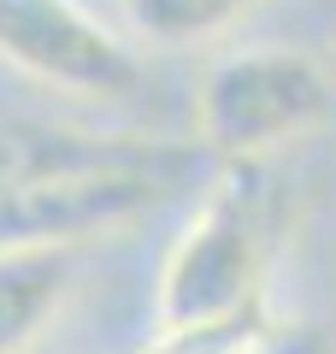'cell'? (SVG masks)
Here are the masks:
<instances>
[{"label": "cell", "instance_id": "1", "mask_svg": "<svg viewBox=\"0 0 336 354\" xmlns=\"http://www.w3.org/2000/svg\"><path fill=\"white\" fill-rule=\"evenodd\" d=\"M200 153L124 142H6L0 136V248H77L165 207Z\"/></svg>", "mask_w": 336, "mask_h": 354}, {"label": "cell", "instance_id": "2", "mask_svg": "<svg viewBox=\"0 0 336 354\" xmlns=\"http://www.w3.org/2000/svg\"><path fill=\"white\" fill-rule=\"evenodd\" d=\"M265 254H272V225H265L260 177L248 165H224L160 266L153 330L230 319L242 307H260L265 301Z\"/></svg>", "mask_w": 336, "mask_h": 354}, {"label": "cell", "instance_id": "3", "mask_svg": "<svg viewBox=\"0 0 336 354\" xmlns=\"http://www.w3.org/2000/svg\"><path fill=\"white\" fill-rule=\"evenodd\" d=\"M336 83L330 65L295 48H236L207 65L195 95L200 153L224 165H248L283 142L307 136L330 118Z\"/></svg>", "mask_w": 336, "mask_h": 354}, {"label": "cell", "instance_id": "4", "mask_svg": "<svg viewBox=\"0 0 336 354\" xmlns=\"http://www.w3.org/2000/svg\"><path fill=\"white\" fill-rule=\"evenodd\" d=\"M0 59L88 101H118L142 83L136 53L77 0H0Z\"/></svg>", "mask_w": 336, "mask_h": 354}, {"label": "cell", "instance_id": "5", "mask_svg": "<svg viewBox=\"0 0 336 354\" xmlns=\"http://www.w3.org/2000/svg\"><path fill=\"white\" fill-rule=\"evenodd\" d=\"M77 283V248H0V354H24Z\"/></svg>", "mask_w": 336, "mask_h": 354}, {"label": "cell", "instance_id": "6", "mask_svg": "<svg viewBox=\"0 0 336 354\" xmlns=\"http://www.w3.org/2000/svg\"><path fill=\"white\" fill-rule=\"evenodd\" d=\"M260 0H124V18L153 48H200L254 12Z\"/></svg>", "mask_w": 336, "mask_h": 354}, {"label": "cell", "instance_id": "7", "mask_svg": "<svg viewBox=\"0 0 336 354\" xmlns=\"http://www.w3.org/2000/svg\"><path fill=\"white\" fill-rule=\"evenodd\" d=\"M272 307H242L230 319H200V325H177V330H153L142 354H254L260 337L272 330Z\"/></svg>", "mask_w": 336, "mask_h": 354}, {"label": "cell", "instance_id": "8", "mask_svg": "<svg viewBox=\"0 0 336 354\" xmlns=\"http://www.w3.org/2000/svg\"><path fill=\"white\" fill-rule=\"evenodd\" d=\"M254 354H336L319 325H272Z\"/></svg>", "mask_w": 336, "mask_h": 354}, {"label": "cell", "instance_id": "9", "mask_svg": "<svg viewBox=\"0 0 336 354\" xmlns=\"http://www.w3.org/2000/svg\"><path fill=\"white\" fill-rule=\"evenodd\" d=\"M330 83H336V48H330Z\"/></svg>", "mask_w": 336, "mask_h": 354}]
</instances>
